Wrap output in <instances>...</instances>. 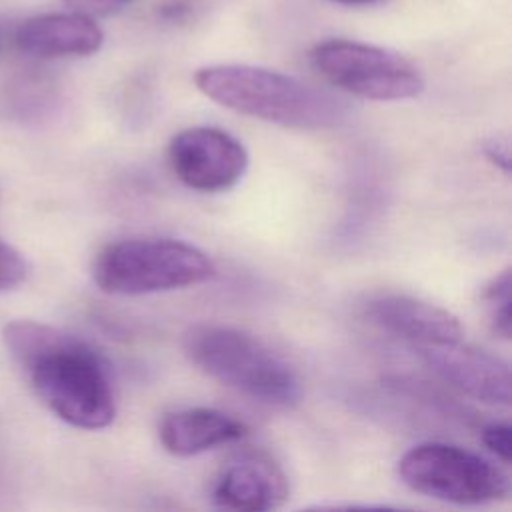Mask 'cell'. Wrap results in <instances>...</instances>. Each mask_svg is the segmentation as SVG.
Returning <instances> with one entry per match:
<instances>
[{
  "label": "cell",
  "mask_w": 512,
  "mask_h": 512,
  "mask_svg": "<svg viewBox=\"0 0 512 512\" xmlns=\"http://www.w3.org/2000/svg\"><path fill=\"white\" fill-rule=\"evenodd\" d=\"M182 346L200 372L236 392L282 408L300 402L302 384L292 364L242 328L200 322L186 330Z\"/></svg>",
  "instance_id": "3"
},
{
  "label": "cell",
  "mask_w": 512,
  "mask_h": 512,
  "mask_svg": "<svg viewBox=\"0 0 512 512\" xmlns=\"http://www.w3.org/2000/svg\"><path fill=\"white\" fill-rule=\"evenodd\" d=\"M194 84L206 98L228 110L286 128H328L344 116V106L334 96L262 66H204L196 70Z\"/></svg>",
  "instance_id": "2"
},
{
  "label": "cell",
  "mask_w": 512,
  "mask_h": 512,
  "mask_svg": "<svg viewBox=\"0 0 512 512\" xmlns=\"http://www.w3.org/2000/svg\"><path fill=\"white\" fill-rule=\"evenodd\" d=\"M2 340L54 416L82 430H102L114 422L116 394L110 370L90 344L34 320L8 322Z\"/></svg>",
  "instance_id": "1"
},
{
  "label": "cell",
  "mask_w": 512,
  "mask_h": 512,
  "mask_svg": "<svg viewBox=\"0 0 512 512\" xmlns=\"http://www.w3.org/2000/svg\"><path fill=\"white\" fill-rule=\"evenodd\" d=\"M366 316L380 330L414 350L464 338L460 320L446 308L406 294H380L366 304Z\"/></svg>",
  "instance_id": "10"
},
{
  "label": "cell",
  "mask_w": 512,
  "mask_h": 512,
  "mask_svg": "<svg viewBox=\"0 0 512 512\" xmlns=\"http://www.w3.org/2000/svg\"><path fill=\"white\" fill-rule=\"evenodd\" d=\"M16 46L36 58H78L100 50L104 32L94 18L68 14H42L24 20L14 34Z\"/></svg>",
  "instance_id": "11"
},
{
  "label": "cell",
  "mask_w": 512,
  "mask_h": 512,
  "mask_svg": "<svg viewBox=\"0 0 512 512\" xmlns=\"http://www.w3.org/2000/svg\"><path fill=\"white\" fill-rule=\"evenodd\" d=\"M310 62L338 90L376 102L412 100L424 76L404 56L366 42L330 38L310 50Z\"/></svg>",
  "instance_id": "6"
},
{
  "label": "cell",
  "mask_w": 512,
  "mask_h": 512,
  "mask_svg": "<svg viewBox=\"0 0 512 512\" xmlns=\"http://www.w3.org/2000/svg\"><path fill=\"white\" fill-rule=\"evenodd\" d=\"M210 256L174 238H126L104 246L92 264V278L106 294L142 296L180 290L212 280Z\"/></svg>",
  "instance_id": "4"
},
{
  "label": "cell",
  "mask_w": 512,
  "mask_h": 512,
  "mask_svg": "<svg viewBox=\"0 0 512 512\" xmlns=\"http://www.w3.org/2000/svg\"><path fill=\"white\" fill-rule=\"evenodd\" d=\"M134 0H64V4L78 14L96 18V16H110L126 6H130Z\"/></svg>",
  "instance_id": "17"
},
{
  "label": "cell",
  "mask_w": 512,
  "mask_h": 512,
  "mask_svg": "<svg viewBox=\"0 0 512 512\" xmlns=\"http://www.w3.org/2000/svg\"><path fill=\"white\" fill-rule=\"evenodd\" d=\"M168 162L184 186L198 192H224L242 180L248 152L238 138L220 128L192 126L172 136Z\"/></svg>",
  "instance_id": "7"
},
{
  "label": "cell",
  "mask_w": 512,
  "mask_h": 512,
  "mask_svg": "<svg viewBox=\"0 0 512 512\" xmlns=\"http://www.w3.org/2000/svg\"><path fill=\"white\" fill-rule=\"evenodd\" d=\"M0 44H2V30H0Z\"/></svg>",
  "instance_id": "20"
},
{
  "label": "cell",
  "mask_w": 512,
  "mask_h": 512,
  "mask_svg": "<svg viewBox=\"0 0 512 512\" xmlns=\"http://www.w3.org/2000/svg\"><path fill=\"white\" fill-rule=\"evenodd\" d=\"M334 2L348 4V6H356V4H368V2H372V0H334Z\"/></svg>",
  "instance_id": "19"
},
{
  "label": "cell",
  "mask_w": 512,
  "mask_h": 512,
  "mask_svg": "<svg viewBox=\"0 0 512 512\" xmlns=\"http://www.w3.org/2000/svg\"><path fill=\"white\" fill-rule=\"evenodd\" d=\"M512 280L510 268L498 272L482 290V302L488 314L490 328L502 340H510L512 334Z\"/></svg>",
  "instance_id": "13"
},
{
  "label": "cell",
  "mask_w": 512,
  "mask_h": 512,
  "mask_svg": "<svg viewBox=\"0 0 512 512\" xmlns=\"http://www.w3.org/2000/svg\"><path fill=\"white\" fill-rule=\"evenodd\" d=\"M288 492V478L280 464L258 450L230 458L210 482V498L216 506L244 512L280 508Z\"/></svg>",
  "instance_id": "9"
},
{
  "label": "cell",
  "mask_w": 512,
  "mask_h": 512,
  "mask_svg": "<svg viewBox=\"0 0 512 512\" xmlns=\"http://www.w3.org/2000/svg\"><path fill=\"white\" fill-rule=\"evenodd\" d=\"M422 360L464 394L496 406L510 404V368L490 350L460 340L418 348Z\"/></svg>",
  "instance_id": "8"
},
{
  "label": "cell",
  "mask_w": 512,
  "mask_h": 512,
  "mask_svg": "<svg viewBox=\"0 0 512 512\" xmlns=\"http://www.w3.org/2000/svg\"><path fill=\"white\" fill-rule=\"evenodd\" d=\"M398 476L418 494L462 506L492 504L510 494V478L502 468L446 442H424L404 452Z\"/></svg>",
  "instance_id": "5"
},
{
  "label": "cell",
  "mask_w": 512,
  "mask_h": 512,
  "mask_svg": "<svg viewBox=\"0 0 512 512\" xmlns=\"http://www.w3.org/2000/svg\"><path fill=\"white\" fill-rule=\"evenodd\" d=\"M28 278V262L20 250L0 240V292L20 286Z\"/></svg>",
  "instance_id": "14"
},
{
  "label": "cell",
  "mask_w": 512,
  "mask_h": 512,
  "mask_svg": "<svg viewBox=\"0 0 512 512\" xmlns=\"http://www.w3.org/2000/svg\"><path fill=\"white\" fill-rule=\"evenodd\" d=\"M512 428L508 422H490L482 428V444L504 464L512 458Z\"/></svg>",
  "instance_id": "15"
},
{
  "label": "cell",
  "mask_w": 512,
  "mask_h": 512,
  "mask_svg": "<svg viewBox=\"0 0 512 512\" xmlns=\"http://www.w3.org/2000/svg\"><path fill=\"white\" fill-rule=\"evenodd\" d=\"M246 424L214 408H182L162 416L158 422V440L172 456L188 458L216 446L244 438Z\"/></svg>",
  "instance_id": "12"
},
{
  "label": "cell",
  "mask_w": 512,
  "mask_h": 512,
  "mask_svg": "<svg viewBox=\"0 0 512 512\" xmlns=\"http://www.w3.org/2000/svg\"><path fill=\"white\" fill-rule=\"evenodd\" d=\"M0 490H2V478H0Z\"/></svg>",
  "instance_id": "21"
},
{
  "label": "cell",
  "mask_w": 512,
  "mask_h": 512,
  "mask_svg": "<svg viewBox=\"0 0 512 512\" xmlns=\"http://www.w3.org/2000/svg\"><path fill=\"white\" fill-rule=\"evenodd\" d=\"M200 12L202 4L198 0H164L154 10L158 20L174 26L194 22L200 16Z\"/></svg>",
  "instance_id": "16"
},
{
  "label": "cell",
  "mask_w": 512,
  "mask_h": 512,
  "mask_svg": "<svg viewBox=\"0 0 512 512\" xmlns=\"http://www.w3.org/2000/svg\"><path fill=\"white\" fill-rule=\"evenodd\" d=\"M482 154L504 174H510V140L508 136H488L482 140Z\"/></svg>",
  "instance_id": "18"
}]
</instances>
